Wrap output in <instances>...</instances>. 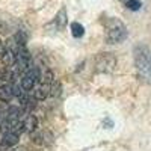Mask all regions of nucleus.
<instances>
[{
  "label": "nucleus",
  "mask_w": 151,
  "mask_h": 151,
  "mask_svg": "<svg viewBox=\"0 0 151 151\" xmlns=\"http://www.w3.org/2000/svg\"><path fill=\"white\" fill-rule=\"evenodd\" d=\"M60 91H62V85H60L58 80H53L52 86H50V97H58V95H60Z\"/></svg>",
  "instance_id": "13"
},
{
  "label": "nucleus",
  "mask_w": 151,
  "mask_h": 151,
  "mask_svg": "<svg viewBox=\"0 0 151 151\" xmlns=\"http://www.w3.org/2000/svg\"><path fill=\"white\" fill-rule=\"evenodd\" d=\"M20 141V134L14 130H8L5 132L3 139L0 141V151H9L11 148H14Z\"/></svg>",
  "instance_id": "5"
},
{
  "label": "nucleus",
  "mask_w": 151,
  "mask_h": 151,
  "mask_svg": "<svg viewBox=\"0 0 151 151\" xmlns=\"http://www.w3.org/2000/svg\"><path fill=\"white\" fill-rule=\"evenodd\" d=\"M14 98V91H12V85H2L0 86V101L9 103Z\"/></svg>",
  "instance_id": "9"
},
{
  "label": "nucleus",
  "mask_w": 151,
  "mask_h": 151,
  "mask_svg": "<svg viewBox=\"0 0 151 151\" xmlns=\"http://www.w3.org/2000/svg\"><path fill=\"white\" fill-rule=\"evenodd\" d=\"M127 27L119 18L110 17L104 21V38L107 44H119L127 38Z\"/></svg>",
  "instance_id": "2"
},
{
  "label": "nucleus",
  "mask_w": 151,
  "mask_h": 151,
  "mask_svg": "<svg viewBox=\"0 0 151 151\" xmlns=\"http://www.w3.org/2000/svg\"><path fill=\"white\" fill-rule=\"evenodd\" d=\"M21 122H23V132L24 133L32 134L38 130V118L35 115H27Z\"/></svg>",
  "instance_id": "7"
},
{
  "label": "nucleus",
  "mask_w": 151,
  "mask_h": 151,
  "mask_svg": "<svg viewBox=\"0 0 151 151\" xmlns=\"http://www.w3.org/2000/svg\"><path fill=\"white\" fill-rule=\"evenodd\" d=\"M67 23H68V18H67V9H65V8H62V9H59L58 15H56L55 20H53V26L56 27V30H64L65 26H67Z\"/></svg>",
  "instance_id": "8"
},
{
  "label": "nucleus",
  "mask_w": 151,
  "mask_h": 151,
  "mask_svg": "<svg viewBox=\"0 0 151 151\" xmlns=\"http://www.w3.org/2000/svg\"><path fill=\"white\" fill-rule=\"evenodd\" d=\"M5 52H6V47H5V42L0 40V58H2L3 55H5Z\"/></svg>",
  "instance_id": "14"
},
{
  "label": "nucleus",
  "mask_w": 151,
  "mask_h": 151,
  "mask_svg": "<svg viewBox=\"0 0 151 151\" xmlns=\"http://www.w3.org/2000/svg\"><path fill=\"white\" fill-rule=\"evenodd\" d=\"M70 29H71V35H73L74 38H82V36L85 35V27L82 26L80 23H77V21L71 23Z\"/></svg>",
  "instance_id": "10"
},
{
  "label": "nucleus",
  "mask_w": 151,
  "mask_h": 151,
  "mask_svg": "<svg viewBox=\"0 0 151 151\" xmlns=\"http://www.w3.org/2000/svg\"><path fill=\"white\" fill-rule=\"evenodd\" d=\"M9 151H27L24 147H14V148H11Z\"/></svg>",
  "instance_id": "15"
},
{
  "label": "nucleus",
  "mask_w": 151,
  "mask_h": 151,
  "mask_svg": "<svg viewBox=\"0 0 151 151\" xmlns=\"http://www.w3.org/2000/svg\"><path fill=\"white\" fill-rule=\"evenodd\" d=\"M53 83V82H52ZM52 83L50 82H40V85L35 86V100H40V101H42V100H45L47 97H50V86H52Z\"/></svg>",
  "instance_id": "6"
},
{
  "label": "nucleus",
  "mask_w": 151,
  "mask_h": 151,
  "mask_svg": "<svg viewBox=\"0 0 151 151\" xmlns=\"http://www.w3.org/2000/svg\"><path fill=\"white\" fill-rule=\"evenodd\" d=\"M40 80H41V71H40V68H38V65L36 67L30 65V68L26 73H23L21 79H20V88H21V91L23 92L32 91Z\"/></svg>",
  "instance_id": "3"
},
{
  "label": "nucleus",
  "mask_w": 151,
  "mask_h": 151,
  "mask_svg": "<svg viewBox=\"0 0 151 151\" xmlns=\"http://www.w3.org/2000/svg\"><path fill=\"white\" fill-rule=\"evenodd\" d=\"M124 5H125V8L130 9V11H139L141 6H142V2H141V0H125Z\"/></svg>",
  "instance_id": "12"
},
{
  "label": "nucleus",
  "mask_w": 151,
  "mask_h": 151,
  "mask_svg": "<svg viewBox=\"0 0 151 151\" xmlns=\"http://www.w3.org/2000/svg\"><path fill=\"white\" fill-rule=\"evenodd\" d=\"M121 2H125V0H121Z\"/></svg>",
  "instance_id": "16"
},
{
  "label": "nucleus",
  "mask_w": 151,
  "mask_h": 151,
  "mask_svg": "<svg viewBox=\"0 0 151 151\" xmlns=\"http://www.w3.org/2000/svg\"><path fill=\"white\" fill-rule=\"evenodd\" d=\"M133 56L137 77L141 79V82L151 85V50L147 45L139 44L134 47Z\"/></svg>",
  "instance_id": "1"
},
{
  "label": "nucleus",
  "mask_w": 151,
  "mask_h": 151,
  "mask_svg": "<svg viewBox=\"0 0 151 151\" xmlns=\"http://www.w3.org/2000/svg\"><path fill=\"white\" fill-rule=\"evenodd\" d=\"M33 141L36 144H40V145H48L50 142H52V134H50L48 132H42V133L38 134Z\"/></svg>",
  "instance_id": "11"
},
{
  "label": "nucleus",
  "mask_w": 151,
  "mask_h": 151,
  "mask_svg": "<svg viewBox=\"0 0 151 151\" xmlns=\"http://www.w3.org/2000/svg\"><path fill=\"white\" fill-rule=\"evenodd\" d=\"M94 67L97 73H101V74H107L112 73L116 67V58L113 56L112 53H100L95 56L94 60Z\"/></svg>",
  "instance_id": "4"
}]
</instances>
